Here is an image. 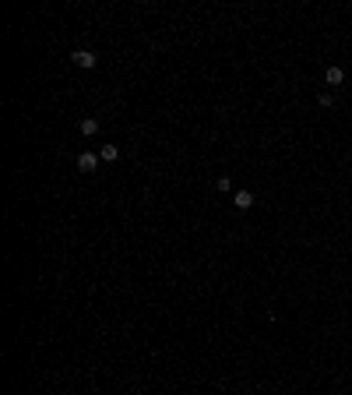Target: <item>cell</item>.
I'll use <instances>...</instances> for the list:
<instances>
[{
	"label": "cell",
	"instance_id": "6da1fadb",
	"mask_svg": "<svg viewBox=\"0 0 352 395\" xmlns=\"http://www.w3.org/2000/svg\"><path fill=\"white\" fill-rule=\"evenodd\" d=\"M99 162H102L99 156H92V152H81V156H77V169H81V173H95V166H99Z\"/></svg>",
	"mask_w": 352,
	"mask_h": 395
},
{
	"label": "cell",
	"instance_id": "7a4b0ae2",
	"mask_svg": "<svg viewBox=\"0 0 352 395\" xmlns=\"http://www.w3.org/2000/svg\"><path fill=\"white\" fill-rule=\"evenodd\" d=\"M77 67H95V53H88V50H74V57H70Z\"/></svg>",
	"mask_w": 352,
	"mask_h": 395
},
{
	"label": "cell",
	"instance_id": "5b68a950",
	"mask_svg": "<svg viewBox=\"0 0 352 395\" xmlns=\"http://www.w3.org/2000/svg\"><path fill=\"white\" fill-rule=\"evenodd\" d=\"M99 159H102V162H116V159H120V149H116V145H102V149H99Z\"/></svg>",
	"mask_w": 352,
	"mask_h": 395
},
{
	"label": "cell",
	"instance_id": "3957f363",
	"mask_svg": "<svg viewBox=\"0 0 352 395\" xmlns=\"http://www.w3.org/2000/svg\"><path fill=\"white\" fill-rule=\"evenodd\" d=\"M232 205H236V208H250V205H254V194H250V191H236V194H232Z\"/></svg>",
	"mask_w": 352,
	"mask_h": 395
},
{
	"label": "cell",
	"instance_id": "277c9868",
	"mask_svg": "<svg viewBox=\"0 0 352 395\" xmlns=\"http://www.w3.org/2000/svg\"><path fill=\"white\" fill-rule=\"evenodd\" d=\"M324 81H328V85H342V81H345V71H342V67H328V71H324Z\"/></svg>",
	"mask_w": 352,
	"mask_h": 395
},
{
	"label": "cell",
	"instance_id": "8992f818",
	"mask_svg": "<svg viewBox=\"0 0 352 395\" xmlns=\"http://www.w3.org/2000/svg\"><path fill=\"white\" fill-rule=\"evenodd\" d=\"M77 131H81L85 138H92V134L99 131V120H95V117H88V120H81V124H77Z\"/></svg>",
	"mask_w": 352,
	"mask_h": 395
}]
</instances>
